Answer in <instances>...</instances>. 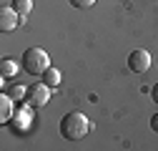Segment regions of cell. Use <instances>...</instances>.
<instances>
[{
  "instance_id": "cell-4",
  "label": "cell",
  "mask_w": 158,
  "mask_h": 151,
  "mask_svg": "<svg viewBox=\"0 0 158 151\" xmlns=\"http://www.w3.org/2000/svg\"><path fill=\"white\" fill-rule=\"evenodd\" d=\"M128 68L133 73H146L151 68V53L143 50V48H135L131 55H128Z\"/></svg>"
},
{
  "instance_id": "cell-1",
  "label": "cell",
  "mask_w": 158,
  "mask_h": 151,
  "mask_svg": "<svg viewBox=\"0 0 158 151\" xmlns=\"http://www.w3.org/2000/svg\"><path fill=\"white\" fill-rule=\"evenodd\" d=\"M58 128H60V136L65 141H78V139H83L88 131H90V121H88L85 113L70 111V113H65V116L60 119Z\"/></svg>"
},
{
  "instance_id": "cell-11",
  "label": "cell",
  "mask_w": 158,
  "mask_h": 151,
  "mask_svg": "<svg viewBox=\"0 0 158 151\" xmlns=\"http://www.w3.org/2000/svg\"><path fill=\"white\" fill-rule=\"evenodd\" d=\"M151 128L156 131V134H158V111L153 113V116H151Z\"/></svg>"
},
{
  "instance_id": "cell-5",
  "label": "cell",
  "mask_w": 158,
  "mask_h": 151,
  "mask_svg": "<svg viewBox=\"0 0 158 151\" xmlns=\"http://www.w3.org/2000/svg\"><path fill=\"white\" fill-rule=\"evenodd\" d=\"M20 23H23V20H20V15H18V10H15L13 5L0 8V30H3V33H10V30H15Z\"/></svg>"
},
{
  "instance_id": "cell-7",
  "label": "cell",
  "mask_w": 158,
  "mask_h": 151,
  "mask_svg": "<svg viewBox=\"0 0 158 151\" xmlns=\"http://www.w3.org/2000/svg\"><path fill=\"white\" fill-rule=\"evenodd\" d=\"M20 66H23V63H18V61H13V58H3V61H0V76H3V78H15Z\"/></svg>"
},
{
  "instance_id": "cell-2",
  "label": "cell",
  "mask_w": 158,
  "mask_h": 151,
  "mask_svg": "<svg viewBox=\"0 0 158 151\" xmlns=\"http://www.w3.org/2000/svg\"><path fill=\"white\" fill-rule=\"evenodd\" d=\"M20 63H23V71L25 73H30V76H43V71L50 66V61H48V53L43 50V48H28L25 53H23V58H20Z\"/></svg>"
},
{
  "instance_id": "cell-10",
  "label": "cell",
  "mask_w": 158,
  "mask_h": 151,
  "mask_svg": "<svg viewBox=\"0 0 158 151\" xmlns=\"http://www.w3.org/2000/svg\"><path fill=\"white\" fill-rule=\"evenodd\" d=\"M68 3L73 5V8H78V10H85V8H90L95 0H68Z\"/></svg>"
},
{
  "instance_id": "cell-8",
  "label": "cell",
  "mask_w": 158,
  "mask_h": 151,
  "mask_svg": "<svg viewBox=\"0 0 158 151\" xmlns=\"http://www.w3.org/2000/svg\"><path fill=\"white\" fill-rule=\"evenodd\" d=\"M43 83H45V86H50V88H55L58 83H60V71L53 68V66H48V68L43 71Z\"/></svg>"
},
{
  "instance_id": "cell-12",
  "label": "cell",
  "mask_w": 158,
  "mask_h": 151,
  "mask_svg": "<svg viewBox=\"0 0 158 151\" xmlns=\"http://www.w3.org/2000/svg\"><path fill=\"white\" fill-rule=\"evenodd\" d=\"M151 96H153V101H156V106H158V83L153 86V91H151Z\"/></svg>"
},
{
  "instance_id": "cell-9",
  "label": "cell",
  "mask_w": 158,
  "mask_h": 151,
  "mask_svg": "<svg viewBox=\"0 0 158 151\" xmlns=\"http://www.w3.org/2000/svg\"><path fill=\"white\" fill-rule=\"evenodd\" d=\"M15 10H18V15H20V20H25V15L33 10V0H13L10 3Z\"/></svg>"
},
{
  "instance_id": "cell-3",
  "label": "cell",
  "mask_w": 158,
  "mask_h": 151,
  "mask_svg": "<svg viewBox=\"0 0 158 151\" xmlns=\"http://www.w3.org/2000/svg\"><path fill=\"white\" fill-rule=\"evenodd\" d=\"M48 101H50V86L35 83V86H28L25 88V103H28V108H40Z\"/></svg>"
},
{
  "instance_id": "cell-6",
  "label": "cell",
  "mask_w": 158,
  "mask_h": 151,
  "mask_svg": "<svg viewBox=\"0 0 158 151\" xmlns=\"http://www.w3.org/2000/svg\"><path fill=\"white\" fill-rule=\"evenodd\" d=\"M13 111H15L13 96H10V93H3V96H0V121L8 123V121L13 119Z\"/></svg>"
}]
</instances>
